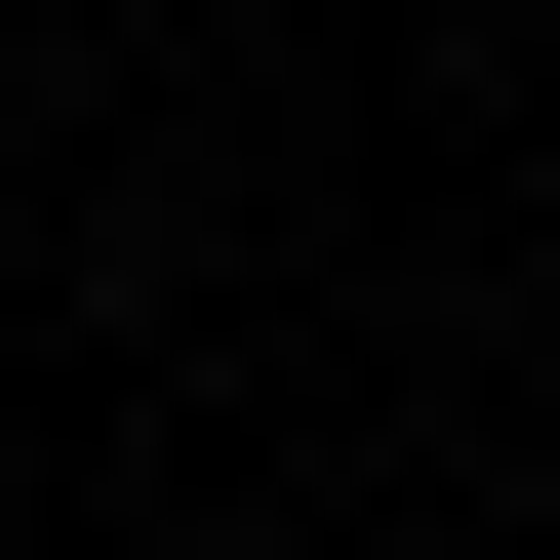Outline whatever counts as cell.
Returning <instances> with one entry per match:
<instances>
[]
</instances>
